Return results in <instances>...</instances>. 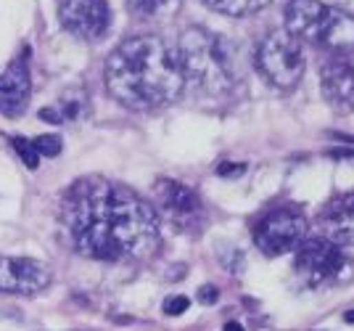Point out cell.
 Listing matches in <instances>:
<instances>
[{
	"label": "cell",
	"mask_w": 354,
	"mask_h": 331,
	"mask_svg": "<svg viewBox=\"0 0 354 331\" xmlns=\"http://www.w3.org/2000/svg\"><path fill=\"white\" fill-rule=\"evenodd\" d=\"M61 220L71 246L90 260H135L159 244L156 209L109 178L90 175L71 183L61 202Z\"/></svg>",
	"instance_id": "obj_1"
},
{
	"label": "cell",
	"mask_w": 354,
	"mask_h": 331,
	"mask_svg": "<svg viewBox=\"0 0 354 331\" xmlns=\"http://www.w3.org/2000/svg\"><path fill=\"white\" fill-rule=\"evenodd\" d=\"M106 87L127 109H159L177 101L186 87L177 48L153 35L124 40L106 61Z\"/></svg>",
	"instance_id": "obj_2"
},
{
	"label": "cell",
	"mask_w": 354,
	"mask_h": 331,
	"mask_svg": "<svg viewBox=\"0 0 354 331\" xmlns=\"http://www.w3.org/2000/svg\"><path fill=\"white\" fill-rule=\"evenodd\" d=\"M186 83L203 93H228L238 80L236 48L228 37L203 27H188L177 43Z\"/></svg>",
	"instance_id": "obj_3"
},
{
	"label": "cell",
	"mask_w": 354,
	"mask_h": 331,
	"mask_svg": "<svg viewBox=\"0 0 354 331\" xmlns=\"http://www.w3.org/2000/svg\"><path fill=\"white\" fill-rule=\"evenodd\" d=\"M286 32L333 53L354 48V19L320 0H291L286 6Z\"/></svg>",
	"instance_id": "obj_4"
},
{
	"label": "cell",
	"mask_w": 354,
	"mask_h": 331,
	"mask_svg": "<svg viewBox=\"0 0 354 331\" xmlns=\"http://www.w3.org/2000/svg\"><path fill=\"white\" fill-rule=\"evenodd\" d=\"M307 58H304L302 43L291 37L286 30H278L262 40L256 51V70L259 74L280 90H291L302 80Z\"/></svg>",
	"instance_id": "obj_5"
},
{
	"label": "cell",
	"mask_w": 354,
	"mask_h": 331,
	"mask_svg": "<svg viewBox=\"0 0 354 331\" xmlns=\"http://www.w3.org/2000/svg\"><path fill=\"white\" fill-rule=\"evenodd\" d=\"M344 270H349V262L344 260L333 242L320 236V239H304L296 246V276L304 281V286L320 289L328 284H336L349 276Z\"/></svg>",
	"instance_id": "obj_6"
},
{
	"label": "cell",
	"mask_w": 354,
	"mask_h": 331,
	"mask_svg": "<svg viewBox=\"0 0 354 331\" xmlns=\"http://www.w3.org/2000/svg\"><path fill=\"white\" fill-rule=\"evenodd\" d=\"M304 239H307V217L296 207L275 209L254 228V242L270 257L294 252Z\"/></svg>",
	"instance_id": "obj_7"
},
{
	"label": "cell",
	"mask_w": 354,
	"mask_h": 331,
	"mask_svg": "<svg viewBox=\"0 0 354 331\" xmlns=\"http://www.w3.org/2000/svg\"><path fill=\"white\" fill-rule=\"evenodd\" d=\"M58 19L80 40H98L111 24L106 0H58Z\"/></svg>",
	"instance_id": "obj_8"
},
{
	"label": "cell",
	"mask_w": 354,
	"mask_h": 331,
	"mask_svg": "<svg viewBox=\"0 0 354 331\" xmlns=\"http://www.w3.org/2000/svg\"><path fill=\"white\" fill-rule=\"evenodd\" d=\"M51 284L48 265L32 257H5L0 255V292L5 295H37Z\"/></svg>",
	"instance_id": "obj_9"
},
{
	"label": "cell",
	"mask_w": 354,
	"mask_h": 331,
	"mask_svg": "<svg viewBox=\"0 0 354 331\" xmlns=\"http://www.w3.org/2000/svg\"><path fill=\"white\" fill-rule=\"evenodd\" d=\"M322 98L336 109L338 114H346L354 109V67L346 58H331L320 70Z\"/></svg>",
	"instance_id": "obj_10"
},
{
	"label": "cell",
	"mask_w": 354,
	"mask_h": 331,
	"mask_svg": "<svg viewBox=\"0 0 354 331\" xmlns=\"http://www.w3.org/2000/svg\"><path fill=\"white\" fill-rule=\"evenodd\" d=\"M32 93V80H30V64L27 56L8 64V70L0 74V114L5 117H19Z\"/></svg>",
	"instance_id": "obj_11"
},
{
	"label": "cell",
	"mask_w": 354,
	"mask_h": 331,
	"mask_svg": "<svg viewBox=\"0 0 354 331\" xmlns=\"http://www.w3.org/2000/svg\"><path fill=\"white\" fill-rule=\"evenodd\" d=\"M322 239L336 246H354V193H338L320 212Z\"/></svg>",
	"instance_id": "obj_12"
},
{
	"label": "cell",
	"mask_w": 354,
	"mask_h": 331,
	"mask_svg": "<svg viewBox=\"0 0 354 331\" xmlns=\"http://www.w3.org/2000/svg\"><path fill=\"white\" fill-rule=\"evenodd\" d=\"M156 202H159L162 212L172 220H177V223L190 220L201 212V202H199L196 191L183 186V183H175V180H159L156 183Z\"/></svg>",
	"instance_id": "obj_13"
},
{
	"label": "cell",
	"mask_w": 354,
	"mask_h": 331,
	"mask_svg": "<svg viewBox=\"0 0 354 331\" xmlns=\"http://www.w3.org/2000/svg\"><path fill=\"white\" fill-rule=\"evenodd\" d=\"M85 109H87L85 93H69L58 104H53L51 109H43L40 117L53 125H61V122H71V120H80L85 114Z\"/></svg>",
	"instance_id": "obj_14"
},
{
	"label": "cell",
	"mask_w": 354,
	"mask_h": 331,
	"mask_svg": "<svg viewBox=\"0 0 354 331\" xmlns=\"http://www.w3.org/2000/svg\"><path fill=\"white\" fill-rule=\"evenodd\" d=\"M203 6H209L212 11L228 14V17H246L259 8H265L270 0H201Z\"/></svg>",
	"instance_id": "obj_15"
},
{
	"label": "cell",
	"mask_w": 354,
	"mask_h": 331,
	"mask_svg": "<svg viewBox=\"0 0 354 331\" xmlns=\"http://www.w3.org/2000/svg\"><path fill=\"white\" fill-rule=\"evenodd\" d=\"M11 146H14V151H16L19 159L24 162V167H27V170H37V167H40V154L34 151L32 140L14 138V140H11Z\"/></svg>",
	"instance_id": "obj_16"
},
{
	"label": "cell",
	"mask_w": 354,
	"mask_h": 331,
	"mask_svg": "<svg viewBox=\"0 0 354 331\" xmlns=\"http://www.w3.org/2000/svg\"><path fill=\"white\" fill-rule=\"evenodd\" d=\"M32 146L40 157H58L61 154V138L58 136H37L32 140Z\"/></svg>",
	"instance_id": "obj_17"
},
{
	"label": "cell",
	"mask_w": 354,
	"mask_h": 331,
	"mask_svg": "<svg viewBox=\"0 0 354 331\" xmlns=\"http://www.w3.org/2000/svg\"><path fill=\"white\" fill-rule=\"evenodd\" d=\"M169 0H130V8H133V14L137 17H156V14H162L164 8H167Z\"/></svg>",
	"instance_id": "obj_18"
},
{
	"label": "cell",
	"mask_w": 354,
	"mask_h": 331,
	"mask_svg": "<svg viewBox=\"0 0 354 331\" xmlns=\"http://www.w3.org/2000/svg\"><path fill=\"white\" fill-rule=\"evenodd\" d=\"M188 305H190V299L183 295H175L169 297L167 302H164V313L167 315H183L188 310Z\"/></svg>",
	"instance_id": "obj_19"
},
{
	"label": "cell",
	"mask_w": 354,
	"mask_h": 331,
	"mask_svg": "<svg viewBox=\"0 0 354 331\" xmlns=\"http://www.w3.org/2000/svg\"><path fill=\"white\" fill-rule=\"evenodd\" d=\"M243 173H246V164L243 162H222L217 167L219 178H241Z\"/></svg>",
	"instance_id": "obj_20"
},
{
	"label": "cell",
	"mask_w": 354,
	"mask_h": 331,
	"mask_svg": "<svg viewBox=\"0 0 354 331\" xmlns=\"http://www.w3.org/2000/svg\"><path fill=\"white\" fill-rule=\"evenodd\" d=\"M199 302L201 305H214L217 302V286H201L199 289Z\"/></svg>",
	"instance_id": "obj_21"
},
{
	"label": "cell",
	"mask_w": 354,
	"mask_h": 331,
	"mask_svg": "<svg viewBox=\"0 0 354 331\" xmlns=\"http://www.w3.org/2000/svg\"><path fill=\"white\" fill-rule=\"evenodd\" d=\"M222 331H243V326L241 323H236V321H230V323H225V329Z\"/></svg>",
	"instance_id": "obj_22"
},
{
	"label": "cell",
	"mask_w": 354,
	"mask_h": 331,
	"mask_svg": "<svg viewBox=\"0 0 354 331\" xmlns=\"http://www.w3.org/2000/svg\"><path fill=\"white\" fill-rule=\"evenodd\" d=\"M344 321H346V323H354V310H349V313L344 315Z\"/></svg>",
	"instance_id": "obj_23"
}]
</instances>
